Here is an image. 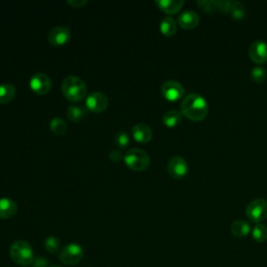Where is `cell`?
Listing matches in <instances>:
<instances>
[{"label": "cell", "instance_id": "cell-7", "mask_svg": "<svg viewBox=\"0 0 267 267\" xmlns=\"http://www.w3.org/2000/svg\"><path fill=\"white\" fill-rule=\"evenodd\" d=\"M167 171L174 179H183L189 171V166L183 157L176 156L167 163Z\"/></svg>", "mask_w": 267, "mask_h": 267}, {"label": "cell", "instance_id": "cell-3", "mask_svg": "<svg viewBox=\"0 0 267 267\" xmlns=\"http://www.w3.org/2000/svg\"><path fill=\"white\" fill-rule=\"evenodd\" d=\"M125 165L129 169L135 171H143L148 168L150 159L146 151L141 148H131L123 156Z\"/></svg>", "mask_w": 267, "mask_h": 267}, {"label": "cell", "instance_id": "cell-8", "mask_svg": "<svg viewBox=\"0 0 267 267\" xmlns=\"http://www.w3.org/2000/svg\"><path fill=\"white\" fill-rule=\"evenodd\" d=\"M109 106L108 96L99 91L90 93L86 98V107L95 113L104 112Z\"/></svg>", "mask_w": 267, "mask_h": 267}, {"label": "cell", "instance_id": "cell-1", "mask_svg": "<svg viewBox=\"0 0 267 267\" xmlns=\"http://www.w3.org/2000/svg\"><path fill=\"white\" fill-rule=\"evenodd\" d=\"M181 111L185 117L192 121H202L209 113V106L203 96L192 93L182 100Z\"/></svg>", "mask_w": 267, "mask_h": 267}, {"label": "cell", "instance_id": "cell-16", "mask_svg": "<svg viewBox=\"0 0 267 267\" xmlns=\"http://www.w3.org/2000/svg\"><path fill=\"white\" fill-rule=\"evenodd\" d=\"M178 23L181 27H183L185 29H192L198 25L199 16L194 11H190V10L185 11L179 16Z\"/></svg>", "mask_w": 267, "mask_h": 267}, {"label": "cell", "instance_id": "cell-19", "mask_svg": "<svg viewBox=\"0 0 267 267\" xmlns=\"http://www.w3.org/2000/svg\"><path fill=\"white\" fill-rule=\"evenodd\" d=\"M16 95V88L10 83L0 84V104H9Z\"/></svg>", "mask_w": 267, "mask_h": 267}, {"label": "cell", "instance_id": "cell-29", "mask_svg": "<svg viewBox=\"0 0 267 267\" xmlns=\"http://www.w3.org/2000/svg\"><path fill=\"white\" fill-rule=\"evenodd\" d=\"M48 266V260L43 257H38L32 262V267H47Z\"/></svg>", "mask_w": 267, "mask_h": 267}, {"label": "cell", "instance_id": "cell-27", "mask_svg": "<svg viewBox=\"0 0 267 267\" xmlns=\"http://www.w3.org/2000/svg\"><path fill=\"white\" fill-rule=\"evenodd\" d=\"M114 143L120 148L126 147L129 144V137L127 132L124 130L117 131L114 136Z\"/></svg>", "mask_w": 267, "mask_h": 267}, {"label": "cell", "instance_id": "cell-21", "mask_svg": "<svg viewBox=\"0 0 267 267\" xmlns=\"http://www.w3.org/2000/svg\"><path fill=\"white\" fill-rule=\"evenodd\" d=\"M227 14H230L234 19L241 20L245 17L246 10L244 5L240 2H228Z\"/></svg>", "mask_w": 267, "mask_h": 267}, {"label": "cell", "instance_id": "cell-6", "mask_svg": "<svg viewBox=\"0 0 267 267\" xmlns=\"http://www.w3.org/2000/svg\"><path fill=\"white\" fill-rule=\"evenodd\" d=\"M84 249L78 243H69L63 247L60 253V260L65 265H75L84 257Z\"/></svg>", "mask_w": 267, "mask_h": 267}, {"label": "cell", "instance_id": "cell-10", "mask_svg": "<svg viewBox=\"0 0 267 267\" xmlns=\"http://www.w3.org/2000/svg\"><path fill=\"white\" fill-rule=\"evenodd\" d=\"M162 95L169 102H177L184 96L185 89L177 81H166L161 87Z\"/></svg>", "mask_w": 267, "mask_h": 267}, {"label": "cell", "instance_id": "cell-22", "mask_svg": "<svg viewBox=\"0 0 267 267\" xmlns=\"http://www.w3.org/2000/svg\"><path fill=\"white\" fill-rule=\"evenodd\" d=\"M160 30L166 37H171L178 30L177 22L171 17H165L160 23Z\"/></svg>", "mask_w": 267, "mask_h": 267}, {"label": "cell", "instance_id": "cell-12", "mask_svg": "<svg viewBox=\"0 0 267 267\" xmlns=\"http://www.w3.org/2000/svg\"><path fill=\"white\" fill-rule=\"evenodd\" d=\"M249 55L257 64L267 62V43L262 40L254 41L249 48Z\"/></svg>", "mask_w": 267, "mask_h": 267}, {"label": "cell", "instance_id": "cell-25", "mask_svg": "<svg viewBox=\"0 0 267 267\" xmlns=\"http://www.w3.org/2000/svg\"><path fill=\"white\" fill-rule=\"evenodd\" d=\"M252 236L254 240L259 243L265 242L267 240V226L262 223H258L252 231Z\"/></svg>", "mask_w": 267, "mask_h": 267}, {"label": "cell", "instance_id": "cell-11", "mask_svg": "<svg viewBox=\"0 0 267 267\" xmlns=\"http://www.w3.org/2000/svg\"><path fill=\"white\" fill-rule=\"evenodd\" d=\"M70 39H71L70 29L68 27L61 26V25L52 27L47 35L48 42L54 46L64 45Z\"/></svg>", "mask_w": 267, "mask_h": 267}, {"label": "cell", "instance_id": "cell-9", "mask_svg": "<svg viewBox=\"0 0 267 267\" xmlns=\"http://www.w3.org/2000/svg\"><path fill=\"white\" fill-rule=\"evenodd\" d=\"M29 87L35 93L39 95H45L51 89V80L46 73L38 72L30 78Z\"/></svg>", "mask_w": 267, "mask_h": 267}, {"label": "cell", "instance_id": "cell-31", "mask_svg": "<svg viewBox=\"0 0 267 267\" xmlns=\"http://www.w3.org/2000/svg\"><path fill=\"white\" fill-rule=\"evenodd\" d=\"M121 158H122V154L120 152V150H118V149H113V150H111V152H110V159H111L112 161L118 162V161H120Z\"/></svg>", "mask_w": 267, "mask_h": 267}, {"label": "cell", "instance_id": "cell-20", "mask_svg": "<svg viewBox=\"0 0 267 267\" xmlns=\"http://www.w3.org/2000/svg\"><path fill=\"white\" fill-rule=\"evenodd\" d=\"M182 118H183L182 112L177 110H171L166 112L163 115L162 121L167 127H176L182 122Z\"/></svg>", "mask_w": 267, "mask_h": 267}, {"label": "cell", "instance_id": "cell-17", "mask_svg": "<svg viewBox=\"0 0 267 267\" xmlns=\"http://www.w3.org/2000/svg\"><path fill=\"white\" fill-rule=\"evenodd\" d=\"M157 7L167 14H176L184 6L183 0H156Z\"/></svg>", "mask_w": 267, "mask_h": 267}, {"label": "cell", "instance_id": "cell-14", "mask_svg": "<svg viewBox=\"0 0 267 267\" xmlns=\"http://www.w3.org/2000/svg\"><path fill=\"white\" fill-rule=\"evenodd\" d=\"M132 137L140 143H147L152 138V130L146 123H137L131 128Z\"/></svg>", "mask_w": 267, "mask_h": 267}, {"label": "cell", "instance_id": "cell-13", "mask_svg": "<svg viewBox=\"0 0 267 267\" xmlns=\"http://www.w3.org/2000/svg\"><path fill=\"white\" fill-rule=\"evenodd\" d=\"M197 5L207 13H227L228 2L225 0H200Z\"/></svg>", "mask_w": 267, "mask_h": 267}, {"label": "cell", "instance_id": "cell-24", "mask_svg": "<svg viewBox=\"0 0 267 267\" xmlns=\"http://www.w3.org/2000/svg\"><path fill=\"white\" fill-rule=\"evenodd\" d=\"M49 127L53 134L61 136V135H64L67 130V123L64 119H62L60 117H54L50 120Z\"/></svg>", "mask_w": 267, "mask_h": 267}, {"label": "cell", "instance_id": "cell-15", "mask_svg": "<svg viewBox=\"0 0 267 267\" xmlns=\"http://www.w3.org/2000/svg\"><path fill=\"white\" fill-rule=\"evenodd\" d=\"M18 212V206L13 199L4 197L0 198V218L9 219L14 217Z\"/></svg>", "mask_w": 267, "mask_h": 267}, {"label": "cell", "instance_id": "cell-5", "mask_svg": "<svg viewBox=\"0 0 267 267\" xmlns=\"http://www.w3.org/2000/svg\"><path fill=\"white\" fill-rule=\"evenodd\" d=\"M245 214L251 221L261 223L267 218V200L264 198L253 199L245 209Z\"/></svg>", "mask_w": 267, "mask_h": 267}, {"label": "cell", "instance_id": "cell-28", "mask_svg": "<svg viewBox=\"0 0 267 267\" xmlns=\"http://www.w3.org/2000/svg\"><path fill=\"white\" fill-rule=\"evenodd\" d=\"M266 75H267L266 74V70L261 66L254 67V68L251 71V78L257 84L263 83L265 81V79H266Z\"/></svg>", "mask_w": 267, "mask_h": 267}, {"label": "cell", "instance_id": "cell-2", "mask_svg": "<svg viewBox=\"0 0 267 267\" xmlns=\"http://www.w3.org/2000/svg\"><path fill=\"white\" fill-rule=\"evenodd\" d=\"M62 93L70 102L78 103L86 97L87 86L79 77L68 75L62 82Z\"/></svg>", "mask_w": 267, "mask_h": 267}, {"label": "cell", "instance_id": "cell-30", "mask_svg": "<svg viewBox=\"0 0 267 267\" xmlns=\"http://www.w3.org/2000/svg\"><path fill=\"white\" fill-rule=\"evenodd\" d=\"M68 5H70L73 8H82L85 5H87V0H68Z\"/></svg>", "mask_w": 267, "mask_h": 267}, {"label": "cell", "instance_id": "cell-4", "mask_svg": "<svg viewBox=\"0 0 267 267\" xmlns=\"http://www.w3.org/2000/svg\"><path fill=\"white\" fill-rule=\"evenodd\" d=\"M10 256L16 264L21 266H27L35 260L32 247L24 240H17L11 245Z\"/></svg>", "mask_w": 267, "mask_h": 267}, {"label": "cell", "instance_id": "cell-18", "mask_svg": "<svg viewBox=\"0 0 267 267\" xmlns=\"http://www.w3.org/2000/svg\"><path fill=\"white\" fill-rule=\"evenodd\" d=\"M231 233L237 238H244L251 233V225L245 220H236L231 225Z\"/></svg>", "mask_w": 267, "mask_h": 267}, {"label": "cell", "instance_id": "cell-32", "mask_svg": "<svg viewBox=\"0 0 267 267\" xmlns=\"http://www.w3.org/2000/svg\"><path fill=\"white\" fill-rule=\"evenodd\" d=\"M49 267H62V266H59V265H51V266H49Z\"/></svg>", "mask_w": 267, "mask_h": 267}, {"label": "cell", "instance_id": "cell-23", "mask_svg": "<svg viewBox=\"0 0 267 267\" xmlns=\"http://www.w3.org/2000/svg\"><path fill=\"white\" fill-rule=\"evenodd\" d=\"M86 109L81 106H70L67 110V117L72 122H80L86 116Z\"/></svg>", "mask_w": 267, "mask_h": 267}, {"label": "cell", "instance_id": "cell-26", "mask_svg": "<svg viewBox=\"0 0 267 267\" xmlns=\"http://www.w3.org/2000/svg\"><path fill=\"white\" fill-rule=\"evenodd\" d=\"M44 246L46 249L47 252H49L50 254H54L56 253L60 247H61V241L58 237L55 236H49L45 239L44 241Z\"/></svg>", "mask_w": 267, "mask_h": 267}]
</instances>
